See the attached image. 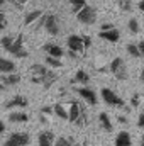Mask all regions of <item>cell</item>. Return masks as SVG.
<instances>
[{
	"label": "cell",
	"mask_w": 144,
	"mask_h": 146,
	"mask_svg": "<svg viewBox=\"0 0 144 146\" xmlns=\"http://www.w3.org/2000/svg\"><path fill=\"white\" fill-rule=\"evenodd\" d=\"M100 94H102V99H104V102L110 106V107H119V109H126L129 110V107H126V102H124V99L117 94V92H114L112 88H108V87H104L102 90H100Z\"/></svg>",
	"instance_id": "cell-1"
},
{
	"label": "cell",
	"mask_w": 144,
	"mask_h": 146,
	"mask_svg": "<svg viewBox=\"0 0 144 146\" xmlns=\"http://www.w3.org/2000/svg\"><path fill=\"white\" fill-rule=\"evenodd\" d=\"M108 72L112 73L117 80L120 82H126L129 78V73H127V66H126V61L122 58H114L108 65Z\"/></svg>",
	"instance_id": "cell-2"
},
{
	"label": "cell",
	"mask_w": 144,
	"mask_h": 146,
	"mask_svg": "<svg viewBox=\"0 0 144 146\" xmlns=\"http://www.w3.org/2000/svg\"><path fill=\"white\" fill-rule=\"evenodd\" d=\"M49 73H51V70L48 66L36 63V65L31 66V82L34 85H44V82H46V78H48Z\"/></svg>",
	"instance_id": "cell-3"
},
{
	"label": "cell",
	"mask_w": 144,
	"mask_h": 146,
	"mask_svg": "<svg viewBox=\"0 0 144 146\" xmlns=\"http://www.w3.org/2000/svg\"><path fill=\"white\" fill-rule=\"evenodd\" d=\"M29 143H31L29 133H26V131H17V133H12V134L5 139L3 146H27Z\"/></svg>",
	"instance_id": "cell-4"
},
{
	"label": "cell",
	"mask_w": 144,
	"mask_h": 146,
	"mask_svg": "<svg viewBox=\"0 0 144 146\" xmlns=\"http://www.w3.org/2000/svg\"><path fill=\"white\" fill-rule=\"evenodd\" d=\"M76 19H78V22H81L85 26H92L97 21V10L90 5H85L80 12H76Z\"/></svg>",
	"instance_id": "cell-5"
},
{
	"label": "cell",
	"mask_w": 144,
	"mask_h": 146,
	"mask_svg": "<svg viewBox=\"0 0 144 146\" xmlns=\"http://www.w3.org/2000/svg\"><path fill=\"white\" fill-rule=\"evenodd\" d=\"M9 53L14 54L15 58H27V56H29V51H27V48L24 46V36H22V34H17V36H15L14 46H12V49H10Z\"/></svg>",
	"instance_id": "cell-6"
},
{
	"label": "cell",
	"mask_w": 144,
	"mask_h": 146,
	"mask_svg": "<svg viewBox=\"0 0 144 146\" xmlns=\"http://www.w3.org/2000/svg\"><path fill=\"white\" fill-rule=\"evenodd\" d=\"M44 29L51 36H58L59 34V22H58V17L54 14L44 15Z\"/></svg>",
	"instance_id": "cell-7"
},
{
	"label": "cell",
	"mask_w": 144,
	"mask_h": 146,
	"mask_svg": "<svg viewBox=\"0 0 144 146\" xmlns=\"http://www.w3.org/2000/svg\"><path fill=\"white\" fill-rule=\"evenodd\" d=\"M75 92L87 102V104H90V106H95L97 104V94L92 90V88H88L87 85H81V87H76L75 88Z\"/></svg>",
	"instance_id": "cell-8"
},
{
	"label": "cell",
	"mask_w": 144,
	"mask_h": 146,
	"mask_svg": "<svg viewBox=\"0 0 144 146\" xmlns=\"http://www.w3.org/2000/svg\"><path fill=\"white\" fill-rule=\"evenodd\" d=\"M66 44H68V49L71 51H76V53H85V42H83V36H76V34H71L66 39Z\"/></svg>",
	"instance_id": "cell-9"
},
{
	"label": "cell",
	"mask_w": 144,
	"mask_h": 146,
	"mask_svg": "<svg viewBox=\"0 0 144 146\" xmlns=\"http://www.w3.org/2000/svg\"><path fill=\"white\" fill-rule=\"evenodd\" d=\"M29 106V100L24 97V95H14L10 100H7L3 104V109H17V107H27Z\"/></svg>",
	"instance_id": "cell-10"
},
{
	"label": "cell",
	"mask_w": 144,
	"mask_h": 146,
	"mask_svg": "<svg viewBox=\"0 0 144 146\" xmlns=\"http://www.w3.org/2000/svg\"><path fill=\"white\" fill-rule=\"evenodd\" d=\"M56 141V134L53 131H41L39 136H37V145L39 146H54Z\"/></svg>",
	"instance_id": "cell-11"
},
{
	"label": "cell",
	"mask_w": 144,
	"mask_h": 146,
	"mask_svg": "<svg viewBox=\"0 0 144 146\" xmlns=\"http://www.w3.org/2000/svg\"><path fill=\"white\" fill-rule=\"evenodd\" d=\"M42 51L46 54H49V56H54V58H63V54H65L63 48L58 46V44H54V42H46L42 46Z\"/></svg>",
	"instance_id": "cell-12"
},
{
	"label": "cell",
	"mask_w": 144,
	"mask_h": 146,
	"mask_svg": "<svg viewBox=\"0 0 144 146\" xmlns=\"http://www.w3.org/2000/svg\"><path fill=\"white\" fill-rule=\"evenodd\" d=\"M20 80H22V76L20 75H17V73H5V75H0V82L3 83V85H7L9 88L10 87H15V85H19L20 83Z\"/></svg>",
	"instance_id": "cell-13"
},
{
	"label": "cell",
	"mask_w": 144,
	"mask_h": 146,
	"mask_svg": "<svg viewBox=\"0 0 144 146\" xmlns=\"http://www.w3.org/2000/svg\"><path fill=\"white\" fill-rule=\"evenodd\" d=\"M114 146H132V138H131V134H129L127 131H120V133H117Z\"/></svg>",
	"instance_id": "cell-14"
},
{
	"label": "cell",
	"mask_w": 144,
	"mask_h": 146,
	"mask_svg": "<svg viewBox=\"0 0 144 146\" xmlns=\"http://www.w3.org/2000/svg\"><path fill=\"white\" fill-rule=\"evenodd\" d=\"M98 37L100 39H105L108 42H117L120 39V33L114 27V29H108V31H100L98 33Z\"/></svg>",
	"instance_id": "cell-15"
},
{
	"label": "cell",
	"mask_w": 144,
	"mask_h": 146,
	"mask_svg": "<svg viewBox=\"0 0 144 146\" xmlns=\"http://www.w3.org/2000/svg\"><path fill=\"white\" fill-rule=\"evenodd\" d=\"M81 104H78L76 100H71L70 104H68V112H70V122H76V119H78V115H80V112H81Z\"/></svg>",
	"instance_id": "cell-16"
},
{
	"label": "cell",
	"mask_w": 144,
	"mask_h": 146,
	"mask_svg": "<svg viewBox=\"0 0 144 146\" xmlns=\"http://www.w3.org/2000/svg\"><path fill=\"white\" fill-rule=\"evenodd\" d=\"M9 121L14 122V124H22V122H27L29 121V115L22 110H15V112H10L9 114Z\"/></svg>",
	"instance_id": "cell-17"
},
{
	"label": "cell",
	"mask_w": 144,
	"mask_h": 146,
	"mask_svg": "<svg viewBox=\"0 0 144 146\" xmlns=\"http://www.w3.org/2000/svg\"><path fill=\"white\" fill-rule=\"evenodd\" d=\"M15 72V63L7 60V58H2L0 56V75H5V73H14Z\"/></svg>",
	"instance_id": "cell-18"
},
{
	"label": "cell",
	"mask_w": 144,
	"mask_h": 146,
	"mask_svg": "<svg viewBox=\"0 0 144 146\" xmlns=\"http://www.w3.org/2000/svg\"><path fill=\"white\" fill-rule=\"evenodd\" d=\"M98 124H100V127H102L104 131H107V133H112V129H114V126H112V122H110V117H108L107 112H100V114H98Z\"/></svg>",
	"instance_id": "cell-19"
},
{
	"label": "cell",
	"mask_w": 144,
	"mask_h": 146,
	"mask_svg": "<svg viewBox=\"0 0 144 146\" xmlns=\"http://www.w3.org/2000/svg\"><path fill=\"white\" fill-rule=\"evenodd\" d=\"M44 14H42V10H32V12H29L27 15H26V19H24V24L26 26H32V24H36V22H39V19L42 17Z\"/></svg>",
	"instance_id": "cell-20"
},
{
	"label": "cell",
	"mask_w": 144,
	"mask_h": 146,
	"mask_svg": "<svg viewBox=\"0 0 144 146\" xmlns=\"http://www.w3.org/2000/svg\"><path fill=\"white\" fill-rule=\"evenodd\" d=\"M88 82H90V75L85 72V70H78L71 80V83H80V85H87Z\"/></svg>",
	"instance_id": "cell-21"
},
{
	"label": "cell",
	"mask_w": 144,
	"mask_h": 146,
	"mask_svg": "<svg viewBox=\"0 0 144 146\" xmlns=\"http://www.w3.org/2000/svg\"><path fill=\"white\" fill-rule=\"evenodd\" d=\"M54 115H58L59 119L63 121H70V112H68V107L63 106V104H54Z\"/></svg>",
	"instance_id": "cell-22"
},
{
	"label": "cell",
	"mask_w": 144,
	"mask_h": 146,
	"mask_svg": "<svg viewBox=\"0 0 144 146\" xmlns=\"http://www.w3.org/2000/svg\"><path fill=\"white\" fill-rule=\"evenodd\" d=\"M54 146H80V143L75 141L73 138H68V136H59V138H56Z\"/></svg>",
	"instance_id": "cell-23"
},
{
	"label": "cell",
	"mask_w": 144,
	"mask_h": 146,
	"mask_svg": "<svg viewBox=\"0 0 144 146\" xmlns=\"http://www.w3.org/2000/svg\"><path fill=\"white\" fill-rule=\"evenodd\" d=\"M44 63H46L48 66H51V68H61V66H63L61 58H54V56H49V54H46Z\"/></svg>",
	"instance_id": "cell-24"
},
{
	"label": "cell",
	"mask_w": 144,
	"mask_h": 146,
	"mask_svg": "<svg viewBox=\"0 0 144 146\" xmlns=\"http://www.w3.org/2000/svg\"><path fill=\"white\" fill-rule=\"evenodd\" d=\"M14 41H15V36H3L0 39V44L5 51H10L12 46H14Z\"/></svg>",
	"instance_id": "cell-25"
},
{
	"label": "cell",
	"mask_w": 144,
	"mask_h": 146,
	"mask_svg": "<svg viewBox=\"0 0 144 146\" xmlns=\"http://www.w3.org/2000/svg\"><path fill=\"white\" fill-rule=\"evenodd\" d=\"M78 127H85L87 124H88V115H87V109L85 107H81V112H80V115H78V119H76V122H75Z\"/></svg>",
	"instance_id": "cell-26"
},
{
	"label": "cell",
	"mask_w": 144,
	"mask_h": 146,
	"mask_svg": "<svg viewBox=\"0 0 144 146\" xmlns=\"http://www.w3.org/2000/svg\"><path fill=\"white\" fill-rule=\"evenodd\" d=\"M127 53H129L132 58H143V56H141V51H139V48H137L136 42H129V44H127Z\"/></svg>",
	"instance_id": "cell-27"
},
{
	"label": "cell",
	"mask_w": 144,
	"mask_h": 146,
	"mask_svg": "<svg viewBox=\"0 0 144 146\" xmlns=\"http://www.w3.org/2000/svg\"><path fill=\"white\" fill-rule=\"evenodd\" d=\"M127 27H129V31H131L132 34H137V33L141 31V26H139L137 19H129V22H127Z\"/></svg>",
	"instance_id": "cell-28"
},
{
	"label": "cell",
	"mask_w": 144,
	"mask_h": 146,
	"mask_svg": "<svg viewBox=\"0 0 144 146\" xmlns=\"http://www.w3.org/2000/svg\"><path fill=\"white\" fill-rule=\"evenodd\" d=\"M70 3H71L73 12L76 14V12H80V10L87 5V0H70Z\"/></svg>",
	"instance_id": "cell-29"
},
{
	"label": "cell",
	"mask_w": 144,
	"mask_h": 146,
	"mask_svg": "<svg viewBox=\"0 0 144 146\" xmlns=\"http://www.w3.org/2000/svg\"><path fill=\"white\" fill-rule=\"evenodd\" d=\"M119 7H120L122 12H129V10L132 9V2H131V0H120V2H119Z\"/></svg>",
	"instance_id": "cell-30"
},
{
	"label": "cell",
	"mask_w": 144,
	"mask_h": 146,
	"mask_svg": "<svg viewBox=\"0 0 144 146\" xmlns=\"http://www.w3.org/2000/svg\"><path fill=\"white\" fill-rule=\"evenodd\" d=\"M39 114H42V115H46V117H51V115L54 114V107H53V106H44L42 109L39 110Z\"/></svg>",
	"instance_id": "cell-31"
},
{
	"label": "cell",
	"mask_w": 144,
	"mask_h": 146,
	"mask_svg": "<svg viewBox=\"0 0 144 146\" xmlns=\"http://www.w3.org/2000/svg\"><path fill=\"white\" fill-rule=\"evenodd\" d=\"M141 102H143V99H141V95L136 92V94L132 95V99H131V107H139Z\"/></svg>",
	"instance_id": "cell-32"
},
{
	"label": "cell",
	"mask_w": 144,
	"mask_h": 146,
	"mask_svg": "<svg viewBox=\"0 0 144 146\" xmlns=\"http://www.w3.org/2000/svg\"><path fill=\"white\" fill-rule=\"evenodd\" d=\"M7 27V17H5V14L0 10V31H3Z\"/></svg>",
	"instance_id": "cell-33"
},
{
	"label": "cell",
	"mask_w": 144,
	"mask_h": 146,
	"mask_svg": "<svg viewBox=\"0 0 144 146\" xmlns=\"http://www.w3.org/2000/svg\"><path fill=\"white\" fill-rule=\"evenodd\" d=\"M137 127L144 129V112H141V114H139V117H137Z\"/></svg>",
	"instance_id": "cell-34"
},
{
	"label": "cell",
	"mask_w": 144,
	"mask_h": 146,
	"mask_svg": "<svg viewBox=\"0 0 144 146\" xmlns=\"http://www.w3.org/2000/svg\"><path fill=\"white\" fill-rule=\"evenodd\" d=\"M83 42H85V48L88 49V48L92 46V39H90V36H83Z\"/></svg>",
	"instance_id": "cell-35"
},
{
	"label": "cell",
	"mask_w": 144,
	"mask_h": 146,
	"mask_svg": "<svg viewBox=\"0 0 144 146\" xmlns=\"http://www.w3.org/2000/svg\"><path fill=\"white\" fill-rule=\"evenodd\" d=\"M108 29H114V24L105 22V24H102V27H100V31H108Z\"/></svg>",
	"instance_id": "cell-36"
},
{
	"label": "cell",
	"mask_w": 144,
	"mask_h": 146,
	"mask_svg": "<svg viewBox=\"0 0 144 146\" xmlns=\"http://www.w3.org/2000/svg\"><path fill=\"white\" fill-rule=\"evenodd\" d=\"M137 48H139V51H141V56L144 58V41H139V42H137Z\"/></svg>",
	"instance_id": "cell-37"
},
{
	"label": "cell",
	"mask_w": 144,
	"mask_h": 146,
	"mask_svg": "<svg viewBox=\"0 0 144 146\" xmlns=\"http://www.w3.org/2000/svg\"><path fill=\"white\" fill-rule=\"evenodd\" d=\"M117 121H119V122H120V124H127V122H129V121H127V117H126V115H119V117H117Z\"/></svg>",
	"instance_id": "cell-38"
},
{
	"label": "cell",
	"mask_w": 144,
	"mask_h": 146,
	"mask_svg": "<svg viewBox=\"0 0 144 146\" xmlns=\"http://www.w3.org/2000/svg\"><path fill=\"white\" fill-rule=\"evenodd\" d=\"M12 2H14V3H15L17 7H20V5H24L26 2H29V0H12Z\"/></svg>",
	"instance_id": "cell-39"
},
{
	"label": "cell",
	"mask_w": 144,
	"mask_h": 146,
	"mask_svg": "<svg viewBox=\"0 0 144 146\" xmlns=\"http://www.w3.org/2000/svg\"><path fill=\"white\" fill-rule=\"evenodd\" d=\"M5 90H9V87H7V85H3V83L0 82V94H2V92H5Z\"/></svg>",
	"instance_id": "cell-40"
},
{
	"label": "cell",
	"mask_w": 144,
	"mask_h": 146,
	"mask_svg": "<svg viewBox=\"0 0 144 146\" xmlns=\"http://www.w3.org/2000/svg\"><path fill=\"white\" fill-rule=\"evenodd\" d=\"M3 131H5V124H3V121L0 119V134H2Z\"/></svg>",
	"instance_id": "cell-41"
},
{
	"label": "cell",
	"mask_w": 144,
	"mask_h": 146,
	"mask_svg": "<svg viewBox=\"0 0 144 146\" xmlns=\"http://www.w3.org/2000/svg\"><path fill=\"white\" fill-rule=\"evenodd\" d=\"M137 7H139V10H143L144 12V0H141V2L137 3Z\"/></svg>",
	"instance_id": "cell-42"
},
{
	"label": "cell",
	"mask_w": 144,
	"mask_h": 146,
	"mask_svg": "<svg viewBox=\"0 0 144 146\" xmlns=\"http://www.w3.org/2000/svg\"><path fill=\"white\" fill-rule=\"evenodd\" d=\"M139 78H141V82L144 83V68L141 70V75H139Z\"/></svg>",
	"instance_id": "cell-43"
},
{
	"label": "cell",
	"mask_w": 144,
	"mask_h": 146,
	"mask_svg": "<svg viewBox=\"0 0 144 146\" xmlns=\"http://www.w3.org/2000/svg\"><path fill=\"white\" fill-rule=\"evenodd\" d=\"M141 146H144V133H143V136H141Z\"/></svg>",
	"instance_id": "cell-44"
},
{
	"label": "cell",
	"mask_w": 144,
	"mask_h": 146,
	"mask_svg": "<svg viewBox=\"0 0 144 146\" xmlns=\"http://www.w3.org/2000/svg\"><path fill=\"white\" fill-rule=\"evenodd\" d=\"M5 3V0H0V5H3Z\"/></svg>",
	"instance_id": "cell-45"
}]
</instances>
